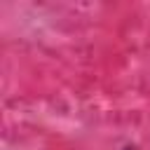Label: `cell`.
<instances>
[{
  "instance_id": "obj_1",
  "label": "cell",
  "mask_w": 150,
  "mask_h": 150,
  "mask_svg": "<svg viewBox=\"0 0 150 150\" xmlns=\"http://www.w3.org/2000/svg\"><path fill=\"white\" fill-rule=\"evenodd\" d=\"M122 150H138V148H136V145H131V143H127V145H124Z\"/></svg>"
}]
</instances>
